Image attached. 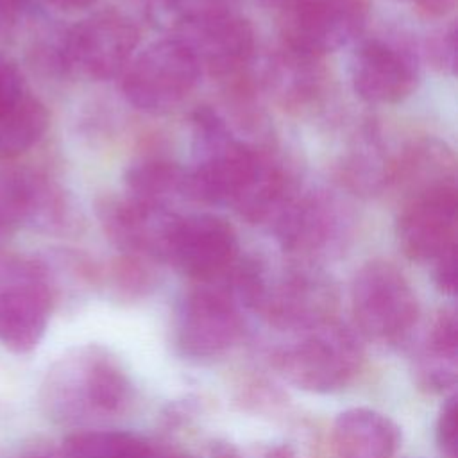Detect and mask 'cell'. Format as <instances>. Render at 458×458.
<instances>
[{
	"label": "cell",
	"instance_id": "52a82bcc",
	"mask_svg": "<svg viewBox=\"0 0 458 458\" xmlns=\"http://www.w3.org/2000/svg\"><path fill=\"white\" fill-rule=\"evenodd\" d=\"M351 213L335 195L317 190L295 195L274 218V233L288 254L311 261L340 250L351 233Z\"/></svg>",
	"mask_w": 458,
	"mask_h": 458
},
{
	"label": "cell",
	"instance_id": "f546056e",
	"mask_svg": "<svg viewBox=\"0 0 458 458\" xmlns=\"http://www.w3.org/2000/svg\"><path fill=\"white\" fill-rule=\"evenodd\" d=\"M211 5H215V7H224V2L225 0H208Z\"/></svg>",
	"mask_w": 458,
	"mask_h": 458
},
{
	"label": "cell",
	"instance_id": "603a6c76",
	"mask_svg": "<svg viewBox=\"0 0 458 458\" xmlns=\"http://www.w3.org/2000/svg\"><path fill=\"white\" fill-rule=\"evenodd\" d=\"M426 55L431 66L444 73L453 75L456 70V25L449 23L437 29L426 41Z\"/></svg>",
	"mask_w": 458,
	"mask_h": 458
},
{
	"label": "cell",
	"instance_id": "5b68a950",
	"mask_svg": "<svg viewBox=\"0 0 458 458\" xmlns=\"http://www.w3.org/2000/svg\"><path fill=\"white\" fill-rule=\"evenodd\" d=\"M277 9L283 45L324 57L354 41L365 29L367 0H270Z\"/></svg>",
	"mask_w": 458,
	"mask_h": 458
},
{
	"label": "cell",
	"instance_id": "8992f818",
	"mask_svg": "<svg viewBox=\"0 0 458 458\" xmlns=\"http://www.w3.org/2000/svg\"><path fill=\"white\" fill-rule=\"evenodd\" d=\"M243 333L240 302L224 281L199 283L179 302L175 345L191 358H213L229 351Z\"/></svg>",
	"mask_w": 458,
	"mask_h": 458
},
{
	"label": "cell",
	"instance_id": "4dcf8cb0",
	"mask_svg": "<svg viewBox=\"0 0 458 458\" xmlns=\"http://www.w3.org/2000/svg\"><path fill=\"white\" fill-rule=\"evenodd\" d=\"M154 458H191V456H186V454H172V456H154Z\"/></svg>",
	"mask_w": 458,
	"mask_h": 458
},
{
	"label": "cell",
	"instance_id": "7402d4cb",
	"mask_svg": "<svg viewBox=\"0 0 458 458\" xmlns=\"http://www.w3.org/2000/svg\"><path fill=\"white\" fill-rule=\"evenodd\" d=\"M63 458H154V449L138 435L114 429L79 431L64 438Z\"/></svg>",
	"mask_w": 458,
	"mask_h": 458
},
{
	"label": "cell",
	"instance_id": "484cf974",
	"mask_svg": "<svg viewBox=\"0 0 458 458\" xmlns=\"http://www.w3.org/2000/svg\"><path fill=\"white\" fill-rule=\"evenodd\" d=\"M435 263V284L438 290L445 295H454L456 293V247L442 254Z\"/></svg>",
	"mask_w": 458,
	"mask_h": 458
},
{
	"label": "cell",
	"instance_id": "3957f363",
	"mask_svg": "<svg viewBox=\"0 0 458 458\" xmlns=\"http://www.w3.org/2000/svg\"><path fill=\"white\" fill-rule=\"evenodd\" d=\"M351 308L360 333L379 344H399L419 320L417 295L392 263L372 259L354 276Z\"/></svg>",
	"mask_w": 458,
	"mask_h": 458
},
{
	"label": "cell",
	"instance_id": "ba28073f",
	"mask_svg": "<svg viewBox=\"0 0 458 458\" xmlns=\"http://www.w3.org/2000/svg\"><path fill=\"white\" fill-rule=\"evenodd\" d=\"M140 34L134 23L116 11L95 13L75 23L61 41L63 68L95 81H107L129 66Z\"/></svg>",
	"mask_w": 458,
	"mask_h": 458
},
{
	"label": "cell",
	"instance_id": "7a4b0ae2",
	"mask_svg": "<svg viewBox=\"0 0 458 458\" xmlns=\"http://www.w3.org/2000/svg\"><path fill=\"white\" fill-rule=\"evenodd\" d=\"M281 345L274 354L279 376L295 388L327 394L349 385L361 369L363 347L345 324L326 318Z\"/></svg>",
	"mask_w": 458,
	"mask_h": 458
},
{
	"label": "cell",
	"instance_id": "4316f807",
	"mask_svg": "<svg viewBox=\"0 0 458 458\" xmlns=\"http://www.w3.org/2000/svg\"><path fill=\"white\" fill-rule=\"evenodd\" d=\"M30 0H0V30L11 29L25 16Z\"/></svg>",
	"mask_w": 458,
	"mask_h": 458
},
{
	"label": "cell",
	"instance_id": "d6986e66",
	"mask_svg": "<svg viewBox=\"0 0 458 458\" xmlns=\"http://www.w3.org/2000/svg\"><path fill=\"white\" fill-rule=\"evenodd\" d=\"M125 190L141 202L172 209V204L188 199V168L168 159L140 161L127 170Z\"/></svg>",
	"mask_w": 458,
	"mask_h": 458
},
{
	"label": "cell",
	"instance_id": "9c48e42d",
	"mask_svg": "<svg viewBox=\"0 0 458 458\" xmlns=\"http://www.w3.org/2000/svg\"><path fill=\"white\" fill-rule=\"evenodd\" d=\"M52 311L47 270L36 261H16L0 283V344L14 352L32 351L45 335Z\"/></svg>",
	"mask_w": 458,
	"mask_h": 458
},
{
	"label": "cell",
	"instance_id": "4fadbf2b",
	"mask_svg": "<svg viewBox=\"0 0 458 458\" xmlns=\"http://www.w3.org/2000/svg\"><path fill=\"white\" fill-rule=\"evenodd\" d=\"M97 215L107 238L125 254L166 261L179 220L175 211L141 202L131 195H111L98 200Z\"/></svg>",
	"mask_w": 458,
	"mask_h": 458
},
{
	"label": "cell",
	"instance_id": "9a60e30c",
	"mask_svg": "<svg viewBox=\"0 0 458 458\" xmlns=\"http://www.w3.org/2000/svg\"><path fill=\"white\" fill-rule=\"evenodd\" d=\"M327 73L322 57L283 45L270 57L265 86L272 98L290 113H302L317 106L326 89Z\"/></svg>",
	"mask_w": 458,
	"mask_h": 458
},
{
	"label": "cell",
	"instance_id": "d4e9b609",
	"mask_svg": "<svg viewBox=\"0 0 458 458\" xmlns=\"http://www.w3.org/2000/svg\"><path fill=\"white\" fill-rule=\"evenodd\" d=\"M27 91L25 77L18 63L11 55L0 52V107L14 102Z\"/></svg>",
	"mask_w": 458,
	"mask_h": 458
},
{
	"label": "cell",
	"instance_id": "7c38bea8",
	"mask_svg": "<svg viewBox=\"0 0 458 458\" xmlns=\"http://www.w3.org/2000/svg\"><path fill=\"white\" fill-rule=\"evenodd\" d=\"M456 211V184H444L406 199L397 220V238L403 252L415 261H437L454 249Z\"/></svg>",
	"mask_w": 458,
	"mask_h": 458
},
{
	"label": "cell",
	"instance_id": "44dd1931",
	"mask_svg": "<svg viewBox=\"0 0 458 458\" xmlns=\"http://www.w3.org/2000/svg\"><path fill=\"white\" fill-rule=\"evenodd\" d=\"M50 123L45 104L29 91L0 107V159H13L34 147Z\"/></svg>",
	"mask_w": 458,
	"mask_h": 458
},
{
	"label": "cell",
	"instance_id": "8fae6325",
	"mask_svg": "<svg viewBox=\"0 0 458 458\" xmlns=\"http://www.w3.org/2000/svg\"><path fill=\"white\" fill-rule=\"evenodd\" d=\"M179 38L200 70L216 77H236L254 54V30L249 20L225 7L197 14L177 27Z\"/></svg>",
	"mask_w": 458,
	"mask_h": 458
},
{
	"label": "cell",
	"instance_id": "ac0fdd59",
	"mask_svg": "<svg viewBox=\"0 0 458 458\" xmlns=\"http://www.w3.org/2000/svg\"><path fill=\"white\" fill-rule=\"evenodd\" d=\"M444 184H454V157L444 143L417 141L394 159L390 186L403 190L406 199Z\"/></svg>",
	"mask_w": 458,
	"mask_h": 458
},
{
	"label": "cell",
	"instance_id": "5bb4252c",
	"mask_svg": "<svg viewBox=\"0 0 458 458\" xmlns=\"http://www.w3.org/2000/svg\"><path fill=\"white\" fill-rule=\"evenodd\" d=\"M351 79L356 95L365 102L394 104L415 89L417 57L399 41L369 38L352 55Z\"/></svg>",
	"mask_w": 458,
	"mask_h": 458
},
{
	"label": "cell",
	"instance_id": "6da1fadb",
	"mask_svg": "<svg viewBox=\"0 0 458 458\" xmlns=\"http://www.w3.org/2000/svg\"><path fill=\"white\" fill-rule=\"evenodd\" d=\"M132 385L104 347L82 345L59 358L41 385V403L57 422H86L122 413Z\"/></svg>",
	"mask_w": 458,
	"mask_h": 458
},
{
	"label": "cell",
	"instance_id": "1f68e13d",
	"mask_svg": "<svg viewBox=\"0 0 458 458\" xmlns=\"http://www.w3.org/2000/svg\"><path fill=\"white\" fill-rule=\"evenodd\" d=\"M399 2H413V0H399Z\"/></svg>",
	"mask_w": 458,
	"mask_h": 458
},
{
	"label": "cell",
	"instance_id": "30bf717a",
	"mask_svg": "<svg viewBox=\"0 0 458 458\" xmlns=\"http://www.w3.org/2000/svg\"><path fill=\"white\" fill-rule=\"evenodd\" d=\"M238 238L229 222L216 215H179L166 263L197 283H215L238 261Z\"/></svg>",
	"mask_w": 458,
	"mask_h": 458
},
{
	"label": "cell",
	"instance_id": "2e32d148",
	"mask_svg": "<svg viewBox=\"0 0 458 458\" xmlns=\"http://www.w3.org/2000/svg\"><path fill=\"white\" fill-rule=\"evenodd\" d=\"M399 444V426L370 408H349L331 428L333 458H392Z\"/></svg>",
	"mask_w": 458,
	"mask_h": 458
},
{
	"label": "cell",
	"instance_id": "83f0119b",
	"mask_svg": "<svg viewBox=\"0 0 458 458\" xmlns=\"http://www.w3.org/2000/svg\"><path fill=\"white\" fill-rule=\"evenodd\" d=\"M413 4L424 16L429 18L447 16L456 7V0H413Z\"/></svg>",
	"mask_w": 458,
	"mask_h": 458
},
{
	"label": "cell",
	"instance_id": "ffe728a7",
	"mask_svg": "<svg viewBox=\"0 0 458 458\" xmlns=\"http://www.w3.org/2000/svg\"><path fill=\"white\" fill-rule=\"evenodd\" d=\"M394 159H390L374 134H365L336 165V177L347 190L360 195H376L390 188Z\"/></svg>",
	"mask_w": 458,
	"mask_h": 458
},
{
	"label": "cell",
	"instance_id": "f1b7e54d",
	"mask_svg": "<svg viewBox=\"0 0 458 458\" xmlns=\"http://www.w3.org/2000/svg\"><path fill=\"white\" fill-rule=\"evenodd\" d=\"M45 2L61 11H81L93 5L97 0H45Z\"/></svg>",
	"mask_w": 458,
	"mask_h": 458
},
{
	"label": "cell",
	"instance_id": "277c9868",
	"mask_svg": "<svg viewBox=\"0 0 458 458\" xmlns=\"http://www.w3.org/2000/svg\"><path fill=\"white\" fill-rule=\"evenodd\" d=\"M200 73L197 59L181 39H161L132 57L125 68L123 93L141 111L168 113L193 91Z\"/></svg>",
	"mask_w": 458,
	"mask_h": 458
},
{
	"label": "cell",
	"instance_id": "cb8c5ba5",
	"mask_svg": "<svg viewBox=\"0 0 458 458\" xmlns=\"http://www.w3.org/2000/svg\"><path fill=\"white\" fill-rule=\"evenodd\" d=\"M458 403L456 395H451L444 401L435 428L437 445L444 458H458Z\"/></svg>",
	"mask_w": 458,
	"mask_h": 458
},
{
	"label": "cell",
	"instance_id": "e0dca14e",
	"mask_svg": "<svg viewBox=\"0 0 458 458\" xmlns=\"http://www.w3.org/2000/svg\"><path fill=\"white\" fill-rule=\"evenodd\" d=\"M458 377V320L453 310L440 311L413 360V379L429 394H442Z\"/></svg>",
	"mask_w": 458,
	"mask_h": 458
}]
</instances>
